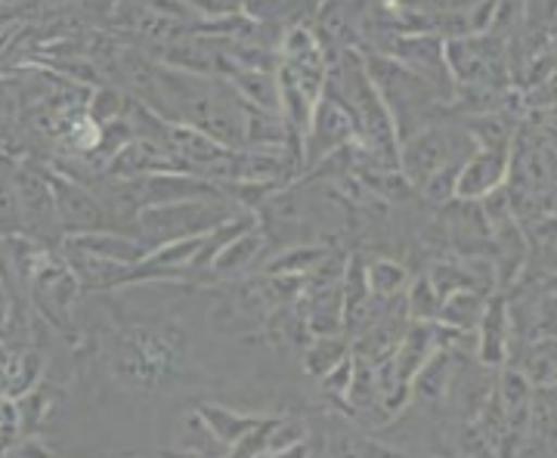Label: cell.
<instances>
[{
  "label": "cell",
  "mask_w": 557,
  "mask_h": 458,
  "mask_svg": "<svg viewBox=\"0 0 557 458\" xmlns=\"http://www.w3.org/2000/svg\"><path fill=\"white\" fill-rule=\"evenodd\" d=\"M362 62H366L369 81L375 84L384 109L394 119L399 143L406 140V137H412V134H418L421 127L440 121L446 102H443V97H440L431 84H424L418 75H412L394 57L372 53V57H362Z\"/></svg>",
  "instance_id": "obj_1"
},
{
  "label": "cell",
  "mask_w": 557,
  "mask_h": 458,
  "mask_svg": "<svg viewBox=\"0 0 557 458\" xmlns=\"http://www.w3.org/2000/svg\"><path fill=\"white\" fill-rule=\"evenodd\" d=\"M474 152H478V143L471 140V134L465 127L443 124L440 119L399 143L397 171L412 189H421L437 171L453 168V164L461 168Z\"/></svg>",
  "instance_id": "obj_2"
},
{
  "label": "cell",
  "mask_w": 557,
  "mask_h": 458,
  "mask_svg": "<svg viewBox=\"0 0 557 458\" xmlns=\"http://www.w3.org/2000/svg\"><path fill=\"white\" fill-rule=\"evenodd\" d=\"M236 205L226 201L223 196H205V199L189 201H171V205H156V208H143L139 214V226L149 245H171L180 239H196V236H208L226 220H233ZM152 248V251H156Z\"/></svg>",
  "instance_id": "obj_3"
},
{
  "label": "cell",
  "mask_w": 557,
  "mask_h": 458,
  "mask_svg": "<svg viewBox=\"0 0 557 458\" xmlns=\"http://www.w3.org/2000/svg\"><path fill=\"white\" fill-rule=\"evenodd\" d=\"M354 143H357V127H354L350 112L341 102L329 100L322 94V100L313 109V119H310V131L300 143L304 152H307V161L319 164V161H325L329 156H335L344 146H354Z\"/></svg>",
  "instance_id": "obj_4"
},
{
  "label": "cell",
  "mask_w": 557,
  "mask_h": 458,
  "mask_svg": "<svg viewBox=\"0 0 557 458\" xmlns=\"http://www.w3.org/2000/svg\"><path fill=\"white\" fill-rule=\"evenodd\" d=\"M511 149H478L461 164L456 183V201H483L508 183Z\"/></svg>",
  "instance_id": "obj_5"
},
{
  "label": "cell",
  "mask_w": 557,
  "mask_h": 458,
  "mask_svg": "<svg viewBox=\"0 0 557 458\" xmlns=\"http://www.w3.org/2000/svg\"><path fill=\"white\" fill-rule=\"evenodd\" d=\"M474 350L483 369L505 366L511 359V317H508V298L496 295L490 298V307L480 319L478 332H474Z\"/></svg>",
  "instance_id": "obj_6"
},
{
  "label": "cell",
  "mask_w": 557,
  "mask_h": 458,
  "mask_svg": "<svg viewBox=\"0 0 557 458\" xmlns=\"http://www.w3.org/2000/svg\"><path fill=\"white\" fill-rule=\"evenodd\" d=\"M325 458H403V453L387 449L384 443L366 437L362 431L344 424L341 419H329V431H325Z\"/></svg>",
  "instance_id": "obj_7"
},
{
  "label": "cell",
  "mask_w": 557,
  "mask_h": 458,
  "mask_svg": "<svg viewBox=\"0 0 557 458\" xmlns=\"http://www.w3.org/2000/svg\"><path fill=\"white\" fill-rule=\"evenodd\" d=\"M511 369H518L523 379L533 384H555L557 381V338L542 335V338L527 341L520 354L511 359Z\"/></svg>",
  "instance_id": "obj_8"
},
{
  "label": "cell",
  "mask_w": 557,
  "mask_h": 458,
  "mask_svg": "<svg viewBox=\"0 0 557 458\" xmlns=\"http://www.w3.org/2000/svg\"><path fill=\"white\" fill-rule=\"evenodd\" d=\"M490 298L493 295H483V292H456V295H449V298L443 300V307H440V325H446V329H456V332H465V335H471V332H478L480 319L486 313V307H490Z\"/></svg>",
  "instance_id": "obj_9"
},
{
  "label": "cell",
  "mask_w": 557,
  "mask_h": 458,
  "mask_svg": "<svg viewBox=\"0 0 557 458\" xmlns=\"http://www.w3.org/2000/svg\"><path fill=\"white\" fill-rule=\"evenodd\" d=\"M199 419L205 421V428L211 431V437L218 440L220 446H239L242 440L248 434H255L263 419L255 416H239V412H230L223 406H199Z\"/></svg>",
  "instance_id": "obj_10"
},
{
  "label": "cell",
  "mask_w": 557,
  "mask_h": 458,
  "mask_svg": "<svg viewBox=\"0 0 557 458\" xmlns=\"http://www.w3.org/2000/svg\"><path fill=\"white\" fill-rule=\"evenodd\" d=\"M366 282H369V295L379 300H391L406 295V288L412 285L406 263L394 258H379L366 267Z\"/></svg>",
  "instance_id": "obj_11"
},
{
  "label": "cell",
  "mask_w": 557,
  "mask_h": 458,
  "mask_svg": "<svg viewBox=\"0 0 557 458\" xmlns=\"http://www.w3.org/2000/svg\"><path fill=\"white\" fill-rule=\"evenodd\" d=\"M347 359H350V341L335 338V335L332 338H317L304 354V369L313 379H325L338 366H344Z\"/></svg>",
  "instance_id": "obj_12"
},
{
  "label": "cell",
  "mask_w": 557,
  "mask_h": 458,
  "mask_svg": "<svg viewBox=\"0 0 557 458\" xmlns=\"http://www.w3.org/2000/svg\"><path fill=\"white\" fill-rule=\"evenodd\" d=\"M263 245H267V236H263L260 230H251V233H245V236H239L236 242H230L218 258H214L211 267L218 270L220 276H230V273L248 270V267L260 258Z\"/></svg>",
  "instance_id": "obj_13"
},
{
  "label": "cell",
  "mask_w": 557,
  "mask_h": 458,
  "mask_svg": "<svg viewBox=\"0 0 557 458\" xmlns=\"http://www.w3.org/2000/svg\"><path fill=\"white\" fill-rule=\"evenodd\" d=\"M440 307H443V298L437 295V288L431 285V280L428 276L412 280V285L406 288V313H409V322H437Z\"/></svg>",
  "instance_id": "obj_14"
},
{
  "label": "cell",
  "mask_w": 557,
  "mask_h": 458,
  "mask_svg": "<svg viewBox=\"0 0 557 458\" xmlns=\"http://www.w3.org/2000/svg\"><path fill=\"white\" fill-rule=\"evenodd\" d=\"M325 260V251L322 248H307V245H298V248H285L278 258H273L267 263V273L270 276H285V273H307V270H317V263Z\"/></svg>",
  "instance_id": "obj_15"
}]
</instances>
